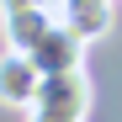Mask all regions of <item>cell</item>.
<instances>
[{
	"label": "cell",
	"instance_id": "1",
	"mask_svg": "<svg viewBox=\"0 0 122 122\" xmlns=\"http://www.w3.org/2000/svg\"><path fill=\"white\" fill-rule=\"evenodd\" d=\"M85 117H90V80H85V69L48 74L37 101L27 106V122H85Z\"/></svg>",
	"mask_w": 122,
	"mask_h": 122
},
{
	"label": "cell",
	"instance_id": "2",
	"mask_svg": "<svg viewBox=\"0 0 122 122\" xmlns=\"http://www.w3.org/2000/svg\"><path fill=\"white\" fill-rule=\"evenodd\" d=\"M32 64H37V74H74V69H85V37H74L64 21H53L48 32H43V43H37L32 53Z\"/></svg>",
	"mask_w": 122,
	"mask_h": 122
},
{
	"label": "cell",
	"instance_id": "3",
	"mask_svg": "<svg viewBox=\"0 0 122 122\" xmlns=\"http://www.w3.org/2000/svg\"><path fill=\"white\" fill-rule=\"evenodd\" d=\"M37 90H43V74H37V64H32L27 53L5 48V53H0V106L27 112L32 101H37Z\"/></svg>",
	"mask_w": 122,
	"mask_h": 122
},
{
	"label": "cell",
	"instance_id": "4",
	"mask_svg": "<svg viewBox=\"0 0 122 122\" xmlns=\"http://www.w3.org/2000/svg\"><path fill=\"white\" fill-rule=\"evenodd\" d=\"M112 11H117V0H58L53 5V16L74 37H85V43H96V37L112 32Z\"/></svg>",
	"mask_w": 122,
	"mask_h": 122
},
{
	"label": "cell",
	"instance_id": "5",
	"mask_svg": "<svg viewBox=\"0 0 122 122\" xmlns=\"http://www.w3.org/2000/svg\"><path fill=\"white\" fill-rule=\"evenodd\" d=\"M53 21H58V16H53V5H27V11L0 16V27H5V48H16V53H32Z\"/></svg>",
	"mask_w": 122,
	"mask_h": 122
},
{
	"label": "cell",
	"instance_id": "6",
	"mask_svg": "<svg viewBox=\"0 0 122 122\" xmlns=\"http://www.w3.org/2000/svg\"><path fill=\"white\" fill-rule=\"evenodd\" d=\"M27 5H53V0H0V16H11V11H27Z\"/></svg>",
	"mask_w": 122,
	"mask_h": 122
}]
</instances>
